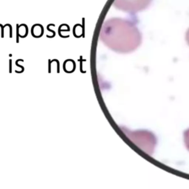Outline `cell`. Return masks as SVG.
<instances>
[{"instance_id": "obj_1", "label": "cell", "mask_w": 189, "mask_h": 189, "mask_svg": "<svg viewBox=\"0 0 189 189\" xmlns=\"http://www.w3.org/2000/svg\"><path fill=\"white\" fill-rule=\"evenodd\" d=\"M100 39L116 51L134 50L140 43V33L132 22L122 19H112L104 23Z\"/></svg>"}, {"instance_id": "obj_2", "label": "cell", "mask_w": 189, "mask_h": 189, "mask_svg": "<svg viewBox=\"0 0 189 189\" xmlns=\"http://www.w3.org/2000/svg\"><path fill=\"white\" fill-rule=\"evenodd\" d=\"M152 0H114L113 6L126 13H136L147 8Z\"/></svg>"}, {"instance_id": "obj_3", "label": "cell", "mask_w": 189, "mask_h": 189, "mask_svg": "<svg viewBox=\"0 0 189 189\" xmlns=\"http://www.w3.org/2000/svg\"><path fill=\"white\" fill-rule=\"evenodd\" d=\"M186 39H187L188 43V44H189V30H188V31L187 32V34H186Z\"/></svg>"}]
</instances>
